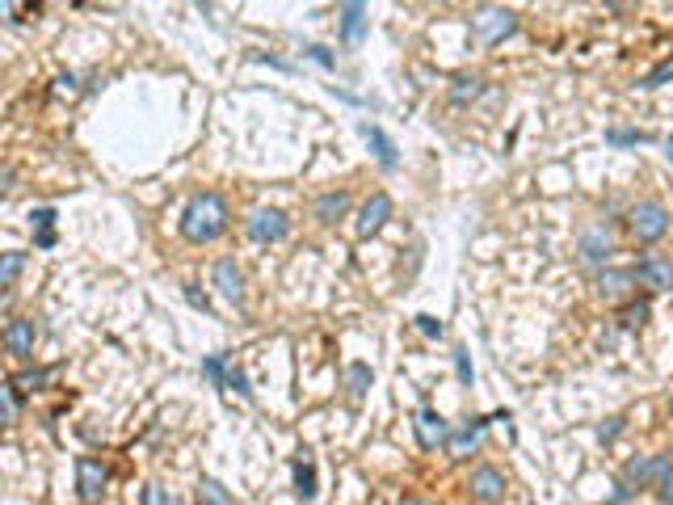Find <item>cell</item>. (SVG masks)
Masks as SVG:
<instances>
[{"label":"cell","mask_w":673,"mask_h":505,"mask_svg":"<svg viewBox=\"0 0 673 505\" xmlns=\"http://www.w3.org/2000/svg\"><path fill=\"white\" fill-rule=\"evenodd\" d=\"M631 274H636V287H644L648 295H673V261L669 257L648 253L631 266Z\"/></svg>","instance_id":"obj_6"},{"label":"cell","mask_w":673,"mask_h":505,"mask_svg":"<svg viewBox=\"0 0 673 505\" xmlns=\"http://www.w3.org/2000/svg\"><path fill=\"white\" fill-rule=\"evenodd\" d=\"M198 505H232V493L223 489L219 480H211V476H207V480L198 484Z\"/></svg>","instance_id":"obj_24"},{"label":"cell","mask_w":673,"mask_h":505,"mask_svg":"<svg viewBox=\"0 0 673 505\" xmlns=\"http://www.w3.org/2000/svg\"><path fill=\"white\" fill-rule=\"evenodd\" d=\"M139 505H181L165 484H144V497H139Z\"/></svg>","instance_id":"obj_29"},{"label":"cell","mask_w":673,"mask_h":505,"mask_svg":"<svg viewBox=\"0 0 673 505\" xmlns=\"http://www.w3.org/2000/svg\"><path fill=\"white\" fill-rule=\"evenodd\" d=\"M467 493H472L476 505H497L509 493V480H505L501 468H493V463H480V468L467 476Z\"/></svg>","instance_id":"obj_8"},{"label":"cell","mask_w":673,"mask_h":505,"mask_svg":"<svg viewBox=\"0 0 673 505\" xmlns=\"http://www.w3.org/2000/svg\"><path fill=\"white\" fill-rule=\"evenodd\" d=\"M606 505H610V501H606Z\"/></svg>","instance_id":"obj_43"},{"label":"cell","mask_w":673,"mask_h":505,"mask_svg":"<svg viewBox=\"0 0 673 505\" xmlns=\"http://www.w3.org/2000/svg\"><path fill=\"white\" fill-rule=\"evenodd\" d=\"M34 337H38L34 320H26V316H13L9 325H5V350H9L17 362H26V358H34Z\"/></svg>","instance_id":"obj_14"},{"label":"cell","mask_w":673,"mask_h":505,"mask_svg":"<svg viewBox=\"0 0 673 505\" xmlns=\"http://www.w3.org/2000/svg\"><path fill=\"white\" fill-rule=\"evenodd\" d=\"M413 325H417V333H421V337H430V341H438V337H442V320H438V316H430V312L413 316Z\"/></svg>","instance_id":"obj_31"},{"label":"cell","mask_w":673,"mask_h":505,"mask_svg":"<svg viewBox=\"0 0 673 505\" xmlns=\"http://www.w3.org/2000/svg\"><path fill=\"white\" fill-rule=\"evenodd\" d=\"M232 215H228V202H223V194L215 190H202L186 202V211H181V236L190 240V245H211V240H219L223 232H228Z\"/></svg>","instance_id":"obj_1"},{"label":"cell","mask_w":673,"mask_h":505,"mask_svg":"<svg viewBox=\"0 0 673 505\" xmlns=\"http://www.w3.org/2000/svg\"><path fill=\"white\" fill-rule=\"evenodd\" d=\"M665 156H669V160H673V135H669V139H665Z\"/></svg>","instance_id":"obj_41"},{"label":"cell","mask_w":673,"mask_h":505,"mask_svg":"<svg viewBox=\"0 0 673 505\" xmlns=\"http://www.w3.org/2000/svg\"><path fill=\"white\" fill-rule=\"evenodd\" d=\"M76 85H80L76 76H55V97H76L80 93Z\"/></svg>","instance_id":"obj_37"},{"label":"cell","mask_w":673,"mask_h":505,"mask_svg":"<svg viewBox=\"0 0 673 505\" xmlns=\"http://www.w3.org/2000/svg\"><path fill=\"white\" fill-rule=\"evenodd\" d=\"M669 413H673V400H669Z\"/></svg>","instance_id":"obj_42"},{"label":"cell","mask_w":673,"mask_h":505,"mask_svg":"<svg viewBox=\"0 0 673 505\" xmlns=\"http://www.w3.org/2000/svg\"><path fill=\"white\" fill-rule=\"evenodd\" d=\"M181 291H186V299H190V308H198V312H211V299H207V295H202V291L194 287V282H186V287H181Z\"/></svg>","instance_id":"obj_36"},{"label":"cell","mask_w":673,"mask_h":505,"mask_svg":"<svg viewBox=\"0 0 673 505\" xmlns=\"http://www.w3.org/2000/svg\"><path fill=\"white\" fill-rule=\"evenodd\" d=\"M619 325L623 329H644L648 325V299H631V303H623V312H619Z\"/></svg>","instance_id":"obj_22"},{"label":"cell","mask_w":673,"mask_h":505,"mask_svg":"<svg viewBox=\"0 0 673 505\" xmlns=\"http://www.w3.org/2000/svg\"><path fill=\"white\" fill-rule=\"evenodd\" d=\"M0 396H5V421L13 426V421H17V413H22V396H17V388H13V383H5V388H0Z\"/></svg>","instance_id":"obj_32"},{"label":"cell","mask_w":673,"mask_h":505,"mask_svg":"<svg viewBox=\"0 0 673 505\" xmlns=\"http://www.w3.org/2000/svg\"><path fill=\"white\" fill-rule=\"evenodd\" d=\"M47 379H51V371H22V375H13L9 383H13L17 392H43Z\"/></svg>","instance_id":"obj_26"},{"label":"cell","mask_w":673,"mask_h":505,"mask_svg":"<svg viewBox=\"0 0 673 505\" xmlns=\"http://www.w3.org/2000/svg\"><path fill=\"white\" fill-rule=\"evenodd\" d=\"M657 493H661V505H673V472H669V476L657 484Z\"/></svg>","instance_id":"obj_39"},{"label":"cell","mask_w":673,"mask_h":505,"mask_svg":"<svg viewBox=\"0 0 673 505\" xmlns=\"http://www.w3.org/2000/svg\"><path fill=\"white\" fill-rule=\"evenodd\" d=\"M669 80H673V55H669V59H661V64L640 80V89H661V85H669Z\"/></svg>","instance_id":"obj_28"},{"label":"cell","mask_w":673,"mask_h":505,"mask_svg":"<svg viewBox=\"0 0 673 505\" xmlns=\"http://www.w3.org/2000/svg\"><path fill=\"white\" fill-rule=\"evenodd\" d=\"M472 26H476V34L484 38L488 47H497V43H505V38L518 34V13L514 9H497V5H484V9L472 13Z\"/></svg>","instance_id":"obj_3"},{"label":"cell","mask_w":673,"mask_h":505,"mask_svg":"<svg viewBox=\"0 0 673 505\" xmlns=\"http://www.w3.org/2000/svg\"><path fill=\"white\" fill-rule=\"evenodd\" d=\"M358 131H362V139H366V144H371V152H375V160H379V169H383V173H396V169H400V152H396V144H392V139L383 135V127H375V123H362Z\"/></svg>","instance_id":"obj_16"},{"label":"cell","mask_w":673,"mask_h":505,"mask_svg":"<svg viewBox=\"0 0 673 505\" xmlns=\"http://www.w3.org/2000/svg\"><path fill=\"white\" fill-rule=\"evenodd\" d=\"M623 224H627V236L648 249V245H657V240L669 236V211H665V202L644 198V202H636V207L627 211Z\"/></svg>","instance_id":"obj_2"},{"label":"cell","mask_w":673,"mask_h":505,"mask_svg":"<svg viewBox=\"0 0 673 505\" xmlns=\"http://www.w3.org/2000/svg\"><path fill=\"white\" fill-rule=\"evenodd\" d=\"M106 489H110V468L93 455H80L76 459V497L85 505H97L106 497Z\"/></svg>","instance_id":"obj_5"},{"label":"cell","mask_w":673,"mask_h":505,"mask_svg":"<svg viewBox=\"0 0 673 505\" xmlns=\"http://www.w3.org/2000/svg\"><path fill=\"white\" fill-rule=\"evenodd\" d=\"M619 434H623V417H610L606 426H598V438H602V442H615Z\"/></svg>","instance_id":"obj_38"},{"label":"cell","mask_w":673,"mask_h":505,"mask_svg":"<svg viewBox=\"0 0 673 505\" xmlns=\"http://www.w3.org/2000/svg\"><path fill=\"white\" fill-rule=\"evenodd\" d=\"M673 472V463L665 455H636V459H627V468H623V480L631 484V489H657V484Z\"/></svg>","instance_id":"obj_7"},{"label":"cell","mask_w":673,"mask_h":505,"mask_svg":"<svg viewBox=\"0 0 673 505\" xmlns=\"http://www.w3.org/2000/svg\"><path fill=\"white\" fill-rule=\"evenodd\" d=\"M387 219H392V198H387V194L379 190V194H371V198H366V202H362V211H358V224H354L358 240H371V236H379Z\"/></svg>","instance_id":"obj_10"},{"label":"cell","mask_w":673,"mask_h":505,"mask_svg":"<svg viewBox=\"0 0 673 505\" xmlns=\"http://www.w3.org/2000/svg\"><path fill=\"white\" fill-rule=\"evenodd\" d=\"M413 430H417L421 451H438V447H446V442H451V426H446V417L434 413V409H417Z\"/></svg>","instance_id":"obj_12"},{"label":"cell","mask_w":673,"mask_h":505,"mask_svg":"<svg viewBox=\"0 0 673 505\" xmlns=\"http://www.w3.org/2000/svg\"><path fill=\"white\" fill-rule=\"evenodd\" d=\"M228 358H223V354H211V358H202V375H207L211 383H215V388H223V383H228Z\"/></svg>","instance_id":"obj_25"},{"label":"cell","mask_w":673,"mask_h":505,"mask_svg":"<svg viewBox=\"0 0 673 505\" xmlns=\"http://www.w3.org/2000/svg\"><path fill=\"white\" fill-rule=\"evenodd\" d=\"M22 270H26V253H5V261H0V287H5V295L13 291V282Z\"/></svg>","instance_id":"obj_23"},{"label":"cell","mask_w":673,"mask_h":505,"mask_svg":"<svg viewBox=\"0 0 673 505\" xmlns=\"http://www.w3.org/2000/svg\"><path fill=\"white\" fill-rule=\"evenodd\" d=\"M345 211H350V190H329V194H320L312 202V219L316 224H337V219H345Z\"/></svg>","instance_id":"obj_17"},{"label":"cell","mask_w":673,"mask_h":505,"mask_svg":"<svg viewBox=\"0 0 673 505\" xmlns=\"http://www.w3.org/2000/svg\"><path fill=\"white\" fill-rule=\"evenodd\" d=\"M366 26H371V17H366V5H358V0L337 9V30H341L345 43H358V38L366 34Z\"/></svg>","instance_id":"obj_18"},{"label":"cell","mask_w":673,"mask_h":505,"mask_svg":"<svg viewBox=\"0 0 673 505\" xmlns=\"http://www.w3.org/2000/svg\"><path fill=\"white\" fill-rule=\"evenodd\" d=\"M371 383H375V375H371V367H366V362H354V367L345 371V392H350L354 404H358L366 392H371Z\"/></svg>","instance_id":"obj_20"},{"label":"cell","mask_w":673,"mask_h":505,"mask_svg":"<svg viewBox=\"0 0 673 505\" xmlns=\"http://www.w3.org/2000/svg\"><path fill=\"white\" fill-rule=\"evenodd\" d=\"M34 245L38 249H51L55 245V232H34Z\"/></svg>","instance_id":"obj_40"},{"label":"cell","mask_w":673,"mask_h":505,"mask_svg":"<svg viewBox=\"0 0 673 505\" xmlns=\"http://www.w3.org/2000/svg\"><path fill=\"white\" fill-rule=\"evenodd\" d=\"M295 493L303 497V501H312L320 489H316V463L312 459H299L295 463Z\"/></svg>","instance_id":"obj_21"},{"label":"cell","mask_w":673,"mask_h":505,"mask_svg":"<svg viewBox=\"0 0 673 505\" xmlns=\"http://www.w3.org/2000/svg\"><path fill=\"white\" fill-rule=\"evenodd\" d=\"M493 417H472V421H463L459 430H451V442H446V455L451 459H467L472 451H480V442H484V426Z\"/></svg>","instance_id":"obj_13"},{"label":"cell","mask_w":673,"mask_h":505,"mask_svg":"<svg viewBox=\"0 0 673 505\" xmlns=\"http://www.w3.org/2000/svg\"><path fill=\"white\" fill-rule=\"evenodd\" d=\"M446 97H451V106H472V101L484 97V80L480 76H455Z\"/></svg>","instance_id":"obj_19"},{"label":"cell","mask_w":673,"mask_h":505,"mask_svg":"<svg viewBox=\"0 0 673 505\" xmlns=\"http://www.w3.org/2000/svg\"><path fill=\"white\" fill-rule=\"evenodd\" d=\"M215 291L232 303V308H240L244 303V270L236 266L232 257H223V261H215Z\"/></svg>","instance_id":"obj_15"},{"label":"cell","mask_w":673,"mask_h":505,"mask_svg":"<svg viewBox=\"0 0 673 505\" xmlns=\"http://www.w3.org/2000/svg\"><path fill=\"white\" fill-rule=\"evenodd\" d=\"M244 232H249L253 245H278V240L291 232V219L278 207H257V211H249V219H244Z\"/></svg>","instance_id":"obj_4"},{"label":"cell","mask_w":673,"mask_h":505,"mask_svg":"<svg viewBox=\"0 0 673 505\" xmlns=\"http://www.w3.org/2000/svg\"><path fill=\"white\" fill-rule=\"evenodd\" d=\"M30 224H34V232H55V207L30 211Z\"/></svg>","instance_id":"obj_34"},{"label":"cell","mask_w":673,"mask_h":505,"mask_svg":"<svg viewBox=\"0 0 673 505\" xmlns=\"http://www.w3.org/2000/svg\"><path fill=\"white\" fill-rule=\"evenodd\" d=\"M455 375H459L463 388H472V379H476V375H472V358H467V350H463V346L455 350Z\"/></svg>","instance_id":"obj_33"},{"label":"cell","mask_w":673,"mask_h":505,"mask_svg":"<svg viewBox=\"0 0 673 505\" xmlns=\"http://www.w3.org/2000/svg\"><path fill=\"white\" fill-rule=\"evenodd\" d=\"M644 139H648L644 131H627V127H610L606 131V144L610 148H636V144H644Z\"/></svg>","instance_id":"obj_27"},{"label":"cell","mask_w":673,"mask_h":505,"mask_svg":"<svg viewBox=\"0 0 673 505\" xmlns=\"http://www.w3.org/2000/svg\"><path fill=\"white\" fill-rule=\"evenodd\" d=\"M223 388H232L240 400H253V388H249V375H244L240 367H232L228 371V383H223Z\"/></svg>","instance_id":"obj_30"},{"label":"cell","mask_w":673,"mask_h":505,"mask_svg":"<svg viewBox=\"0 0 673 505\" xmlns=\"http://www.w3.org/2000/svg\"><path fill=\"white\" fill-rule=\"evenodd\" d=\"M631 291H636V274H631V270L606 266V270L594 274V295L602 303H623V299H631Z\"/></svg>","instance_id":"obj_9"},{"label":"cell","mask_w":673,"mask_h":505,"mask_svg":"<svg viewBox=\"0 0 673 505\" xmlns=\"http://www.w3.org/2000/svg\"><path fill=\"white\" fill-rule=\"evenodd\" d=\"M303 55H308V59H316V64H320V68H329V72L337 68V59L329 55V47H320V43H312V47H303Z\"/></svg>","instance_id":"obj_35"},{"label":"cell","mask_w":673,"mask_h":505,"mask_svg":"<svg viewBox=\"0 0 673 505\" xmlns=\"http://www.w3.org/2000/svg\"><path fill=\"white\" fill-rule=\"evenodd\" d=\"M577 257H581V266H589L594 274H598V270H606V266H610V257H615V236H610L606 228L585 232V236H581Z\"/></svg>","instance_id":"obj_11"}]
</instances>
